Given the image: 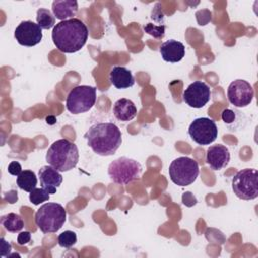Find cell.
<instances>
[{
  "mask_svg": "<svg viewBox=\"0 0 258 258\" xmlns=\"http://www.w3.org/2000/svg\"><path fill=\"white\" fill-rule=\"evenodd\" d=\"M222 119L225 123L230 124V123L234 122V120H235V113L230 109H225L222 112Z\"/></svg>",
  "mask_w": 258,
  "mask_h": 258,
  "instance_id": "obj_28",
  "label": "cell"
},
{
  "mask_svg": "<svg viewBox=\"0 0 258 258\" xmlns=\"http://www.w3.org/2000/svg\"><path fill=\"white\" fill-rule=\"evenodd\" d=\"M4 199H5L8 203L14 204V203L17 201V199H18V197H17V191L12 189V190H10V191H8V192H5V194H4Z\"/></svg>",
  "mask_w": 258,
  "mask_h": 258,
  "instance_id": "obj_29",
  "label": "cell"
},
{
  "mask_svg": "<svg viewBox=\"0 0 258 258\" xmlns=\"http://www.w3.org/2000/svg\"><path fill=\"white\" fill-rule=\"evenodd\" d=\"M96 93L97 89L88 85H80L73 88L67 96V110L74 115L88 112L96 103Z\"/></svg>",
  "mask_w": 258,
  "mask_h": 258,
  "instance_id": "obj_6",
  "label": "cell"
},
{
  "mask_svg": "<svg viewBox=\"0 0 258 258\" xmlns=\"http://www.w3.org/2000/svg\"><path fill=\"white\" fill-rule=\"evenodd\" d=\"M45 159L59 172L69 171L76 167L79 161V149L74 142L68 139H58L47 149Z\"/></svg>",
  "mask_w": 258,
  "mask_h": 258,
  "instance_id": "obj_3",
  "label": "cell"
},
{
  "mask_svg": "<svg viewBox=\"0 0 258 258\" xmlns=\"http://www.w3.org/2000/svg\"><path fill=\"white\" fill-rule=\"evenodd\" d=\"M57 243L62 248H71L77 243V235L73 231H64L58 235Z\"/></svg>",
  "mask_w": 258,
  "mask_h": 258,
  "instance_id": "obj_22",
  "label": "cell"
},
{
  "mask_svg": "<svg viewBox=\"0 0 258 258\" xmlns=\"http://www.w3.org/2000/svg\"><path fill=\"white\" fill-rule=\"evenodd\" d=\"M35 224L44 233H56L67 220V211L57 203H45L35 213Z\"/></svg>",
  "mask_w": 258,
  "mask_h": 258,
  "instance_id": "obj_4",
  "label": "cell"
},
{
  "mask_svg": "<svg viewBox=\"0 0 258 258\" xmlns=\"http://www.w3.org/2000/svg\"><path fill=\"white\" fill-rule=\"evenodd\" d=\"M188 197L189 198H187V195H186V192H185V195H183V197H182V202H183V204L184 205H186L187 206V204H188V201H191L194 204H196L197 203V200L195 199V197L189 192V195H188Z\"/></svg>",
  "mask_w": 258,
  "mask_h": 258,
  "instance_id": "obj_30",
  "label": "cell"
},
{
  "mask_svg": "<svg viewBox=\"0 0 258 258\" xmlns=\"http://www.w3.org/2000/svg\"><path fill=\"white\" fill-rule=\"evenodd\" d=\"M182 98L189 107L203 108L211 99V89L206 83L195 81L183 91Z\"/></svg>",
  "mask_w": 258,
  "mask_h": 258,
  "instance_id": "obj_12",
  "label": "cell"
},
{
  "mask_svg": "<svg viewBox=\"0 0 258 258\" xmlns=\"http://www.w3.org/2000/svg\"><path fill=\"white\" fill-rule=\"evenodd\" d=\"M229 102L237 108L247 107L254 98V90L249 82L238 79L233 81L227 90Z\"/></svg>",
  "mask_w": 258,
  "mask_h": 258,
  "instance_id": "obj_10",
  "label": "cell"
},
{
  "mask_svg": "<svg viewBox=\"0 0 258 258\" xmlns=\"http://www.w3.org/2000/svg\"><path fill=\"white\" fill-rule=\"evenodd\" d=\"M114 116L122 122L131 121L137 114V108L134 103L126 98L119 99L113 106Z\"/></svg>",
  "mask_w": 258,
  "mask_h": 258,
  "instance_id": "obj_17",
  "label": "cell"
},
{
  "mask_svg": "<svg viewBox=\"0 0 258 258\" xmlns=\"http://www.w3.org/2000/svg\"><path fill=\"white\" fill-rule=\"evenodd\" d=\"M49 200V194L47 190H45L43 187L41 188H34L29 194V201L33 205H39L43 202H46Z\"/></svg>",
  "mask_w": 258,
  "mask_h": 258,
  "instance_id": "obj_23",
  "label": "cell"
},
{
  "mask_svg": "<svg viewBox=\"0 0 258 258\" xmlns=\"http://www.w3.org/2000/svg\"><path fill=\"white\" fill-rule=\"evenodd\" d=\"M110 81L117 89H127L135 84V79L131 71L121 66L113 67L110 72Z\"/></svg>",
  "mask_w": 258,
  "mask_h": 258,
  "instance_id": "obj_16",
  "label": "cell"
},
{
  "mask_svg": "<svg viewBox=\"0 0 258 258\" xmlns=\"http://www.w3.org/2000/svg\"><path fill=\"white\" fill-rule=\"evenodd\" d=\"M168 173L170 180L179 186H187L191 184L200 173L198 162L188 157L180 156L171 161Z\"/></svg>",
  "mask_w": 258,
  "mask_h": 258,
  "instance_id": "obj_7",
  "label": "cell"
},
{
  "mask_svg": "<svg viewBox=\"0 0 258 258\" xmlns=\"http://www.w3.org/2000/svg\"><path fill=\"white\" fill-rule=\"evenodd\" d=\"M22 171V167L18 161H11L8 165V172L11 175L18 176Z\"/></svg>",
  "mask_w": 258,
  "mask_h": 258,
  "instance_id": "obj_25",
  "label": "cell"
},
{
  "mask_svg": "<svg viewBox=\"0 0 258 258\" xmlns=\"http://www.w3.org/2000/svg\"><path fill=\"white\" fill-rule=\"evenodd\" d=\"M52 13L59 20L74 18L78 12V2L75 0H55L52 2Z\"/></svg>",
  "mask_w": 258,
  "mask_h": 258,
  "instance_id": "obj_18",
  "label": "cell"
},
{
  "mask_svg": "<svg viewBox=\"0 0 258 258\" xmlns=\"http://www.w3.org/2000/svg\"><path fill=\"white\" fill-rule=\"evenodd\" d=\"M188 134L196 143L209 145L218 137V127L215 121L210 118H197L190 123Z\"/></svg>",
  "mask_w": 258,
  "mask_h": 258,
  "instance_id": "obj_9",
  "label": "cell"
},
{
  "mask_svg": "<svg viewBox=\"0 0 258 258\" xmlns=\"http://www.w3.org/2000/svg\"><path fill=\"white\" fill-rule=\"evenodd\" d=\"M1 225L10 233L20 232L24 227L23 219L15 213H8L1 217Z\"/></svg>",
  "mask_w": 258,
  "mask_h": 258,
  "instance_id": "obj_19",
  "label": "cell"
},
{
  "mask_svg": "<svg viewBox=\"0 0 258 258\" xmlns=\"http://www.w3.org/2000/svg\"><path fill=\"white\" fill-rule=\"evenodd\" d=\"M141 172V164L135 159L125 156L113 160L108 166L109 177L113 182L120 185H126L139 179Z\"/></svg>",
  "mask_w": 258,
  "mask_h": 258,
  "instance_id": "obj_5",
  "label": "cell"
},
{
  "mask_svg": "<svg viewBox=\"0 0 258 258\" xmlns=\"http://www.w3.org/2000/svg\"><path fill=\"white\" fill-rule=\"evenodd\" d=\"M14 37L20 45L31 47L41 41L42 29L37 23L31 20H24L16 26Z\"/></svg>",
  "mask_w": 258,
  "mask_h": 258,
  "instance_id": "obj_11",
  "label": "cell"
},
{
  "mask_svg": "<svg viewBox=\"0 0 258 258\" xmlns=\"http://www.w3.org/2000/svg\"><path fill=\"white\" fill-rule=\"evenodd\" d=\"M89 36L87 25L79 18L62 20L55 24L51 32V38L56 48L64 53L79 51Z\"/></svg>",
  "mask_w": 258,
  "mask_h": 258,
  "instance_id": "obj_1",
  "label": "cell"
},
{
  "mask_svg": "<svg viewBox=\"0 0 258 258\" xmlns=\"http://www.w3.org/2000/svg\"><path fill=\"white\" fill-rule=\"evenodd\" d=\"M38 177L41 186L48 191L49 195L56 192V188L62 182V175L51 165H44L38 171Z\"/></svg>",
  "mask_w": 258,
  "mask_h": 258,
  "instance_id": "obj_14",
  "label": "cell"
},
{
  "mask_svg": "<svg viewBox=\"0 0 258 258\" xmlns=\"http://www.w3.org/2000/svg\"><path fill=\"white\" fill-rule=\"evenodd\" d=\"M84 137L91 149L101 156L115 154L122 143L120 129L111 122L92 125L85 133Z\"/></svg>",
  "mask_w": 258,
  "mask_h": 258,
  "instance_id": "obj_2",
  "label": "cell"
},
{
  "mask_svg": "<svg viewBox=\"0 0 258 258\" xmlns=\"http://www.w3.org/2000/svg\"><path fill=\"white\" fill-rule=\"evenodd\" d=\"M36 22L41 29H50L55 26V16L45 8H39L36 11Z\"/></svg>",
  "mask_w": 258,
  "mask_h": 258,
  "instance_id": "obj_21",
  "label": "cell"
},
{
  "mask_svg": "<svg viewBox=\"0 0 258 258\" xmlns=\"http://www.w3.org/2000/svg\"><path fill=\"white\" fill-rule=\"evenodd\" d=\"M11 245L6 242L4 240V238H1V243H0V255L2 257L4 256H9L10 255V252H11Z\"/></svg>",
  "mask_w": 258,
  "mask_h": 258,
  "instance_id": "obj_27",
  "label": "cell"
},
{
  "mask_svg": "<svg viewBox=\"0 0 258 258\" xmlns=\"http://www.w3.org/2000/svg\"><path fill=\"white\" fill-rule=\"evenodd\" d=\"M161 57L167 62H178L185 55L183 43L175 39H169L163 42L159 48Z\"/></svg>",
  "mask_w": 258,
  "mask_h": 258,
  "instance_id": "obj_15",
  "label": "cell"
},
{
  "mask_svg": "<svg viewBox=\"0 0 258 258\" xmlns=\"http://www.w3.org/2000/svg\"><path fill=\"white\" fill-rule=\"evenodd\" d=\"M31 240V234L28 231H24V232H20L18 234L17 237V243L19 245H25L27 243H29Z\"/></svg>",
  "mask_w": 258,
  "mask_h": 258,
  "instance_id": "obj_26",
  "label": "cell"
},
{
  "mask_svg": "<svg viewBox=\"0 0 258 258\" xmlns=\"http://www.w3.org/2000/svg\"><path fill=\"white\" fill-rule=\"evenodd\" d=\"M16 183L22 190L30 192L36 187L37 177L32 170H22L16 178Z\"/></svg>",
  "mask_w": 258,
  "mask_h": 258,
  "instance_id": "obj_20",
  "label": "cell"
},
{
  "mask_svg": "<svg viewBox=\"0 0 258 258\" xmlns=\"http://www.w3.org/2000/svg\"><path fill=\"white\" fill-rule=\"evenodd\" d=\"M143 30L150 34L151 36H153L156 39H161L164 36V32H165V25L161 24V25H155L153 23H147L143 26Z\"/></svg>",
  "mask_w": 258,
  "mask_h": 258,
  "instance_id": "obj_24",
  "label": "cell"
},
{
  "mask_svg": "<svg viewBox=\"0 0 258 258\" xmlns=\"http://www.w3.org/2000/svg\"><path fill=\"white\" fill-rule=\"evenodd\" d=\"M258 174L254 168L239 170L232 179V189L241 200L250 201L258 197Z\"/></svg>",
  "mask_w": 258,
  "mask_h": 258,
  "instance_id": "obj_8",
  "label": "cell"
},
{
  "mask_svg": "<svg viewBox=\"0 0 258 258\" xmlns=\"http://www.w3.org/2000/svg\"><path fill=\"white\" fill-rule=\"evenodd\" d=\"M230 151L222 144L212 145L207 149L206 161L213 170H220L226 167L230 161Z\"/></svg>",
  "mask_w": 258,
  "mask_h": 258,
  "instance_id": "obj_13",
  "label": "cell"
}]
</instances>
